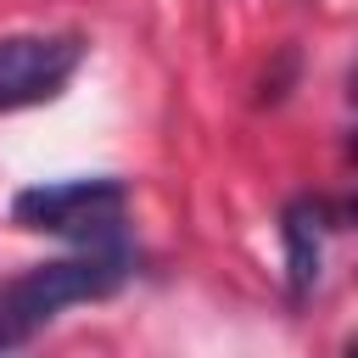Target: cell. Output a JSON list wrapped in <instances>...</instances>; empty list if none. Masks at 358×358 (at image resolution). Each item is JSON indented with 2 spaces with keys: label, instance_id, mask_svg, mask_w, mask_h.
<instances>
[{
  "label": "cell",
  "instance_id": "1",
  "mask_svg": "<svg viewBox=\"0 0 358 358\" xmlns=\"http://www.w3.org/2000/svg\"><path fill=\"white\" fill-rule=\"evenodd\" d=\"M129 274H134V252H129L123 241H101V246H78L73 257L34 263V268L17 274L11 285H0V352L28 347V341H34L45 324H56L67 308L112 296Z\"/></svg>",
  "mask_w": 358,
  "mask_h": 358
},
{
  "label": "cell",
  "instance_id": "2",
  "mask_svg": "<svg viewBox=\"0 0 358 358\" xmlns=\"http://www.w3.org/2000/svg\"><path fill=\"white\" fill-rule=\"evenodd\" d=\"M129 218V185L112 173L95 179H56V185H28L11 196V224L34 235H56L73 246H101L123 241Z\"/></svg>",
  "mask_w": 358,
  "mask_h": 358
},
{
  "label": "cell",
  "instance_id": "3",
  "mask_svg": "<svg viewBox=\"0 0 358 358\" xmlns=\"http://www.w3.org/2000/svg\"><path fill=\"white\" fill-rule=\"evenodd\" d=\"M84 62L78 34H6L0 39V117L56 101Z\"/></svg>",
  "mask_w": 358,
  "mask_h": 358
},
{
  "label": "cell",
  "instance_id": "4",
  "mask_svg": "<svg viewBox=\"0 0 358 358\" xmlns=\"http://www.w3.org/2000/svg\"><path fill=\"white\" fill-rule=\"evenodd\" d=\"M341 218H347V207H330V201H319V196H302V201L285 207L280 235H285V268H291V291H296V296H308V291L319 285L324 241L341 229Z\"/></svg>",
  "mask_w": 358,
  "mask_h": 358
}]
</instances>
